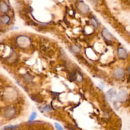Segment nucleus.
Listing matches in <instances>:
<instances>
[{
	"instance_id": "obj_1",
	"label": "nucleus",
	"mask_w": 130,
	"mask_h": 130,
	"mask_svg": "<svg viewBox=\"0 0 130 130\" xmlns=\"http://www.w3.org/2000/svg\"><path fill=\"white\" fill-rule=\"evenodd\" d=\"M4 96L7 100L13 101L17 96V93L13 88H8L5 91Z\"/></svg>"
},
{
	"instance_id": "obj_2",
	"label": "nucleus",
	"mask_w": 130,
	"mask_h": 130,
	"mask_svg": "<svg viewBox=\"0 0 130 130\" xmlns=\"http://www.w3.org/2000/svg\"><path fill=\"white\" fill-rule=\"evenodd\" d=\"M16 112V109L14 107L8 106L4 110V116L7 118H10L15 115Z\"/></svg>"
},
{
	"instance_id": "obj_3",
	"label": "nucleus",
	"mask_w": 130,
	"mask_h": 130,
	"mask_svg": "<svg viewBox=\"0 0 130 130\" xmlns=\"http://www.w3.org/2000/svg\"><path fill=\"white\" fill-rule=\"evenodd\" d=\"M17 43L19 46L22 48L27 47L29 44V40L25 36H20L17 39Z\"/></svg>"
},
{
	"instance_id": "obj_4",
	"label": "nucleus",
	"mask_w": 130,
	"mask_h": 130,
	"mask_svg": "<svg viewBox=\"0 0 130 130\" xmlns=\"http://www.w3.org/2000/svg\"><path fill=\"white\" fill-rule=\"evenodd\" d=\"M125 70L121 68H118L115 69L113 71V76L116 79H121L125 76Z\"/></svg>"
},
{
	"instance_id": "obj_5",
	"label": "nucleus",
	"mask_w": 130,
	"mask_h": 130,
	"mask_svg": "<svg viewBox=\"0 0 130 130\" xmlns=\"http://www.w3.org/2000/svg\"><path fill=\"white\" fill-rule=\"evenodd\" d=\"M128 93L125 90H120L116 95V99L119 102H124L127 99Z\"/></svg>"
},
{
	"instance_id": "obj_6",
	"label": "nucleus",
	"mask_w": 130,
	"mask_h": 130,
	"mask_svg": "<svg viewBox=\"0 0 130 130\" xmlns=\"http://www.w3.org/2000/svg\"><path fill=\"white\" fill-rule=\"evenodd\" d=\"M78 8L80 12L83 14H86V13H87L90 9L88 6L87 5L83 2H80L78 4Z\"/></svg>"
},
{
	"instance_id": "obj_7",
	"label": "nucleus",
	"mask_w": 130,
	"mask_h": 130,
	"mask_svg": "<svg viewBox=\"0 0 130 130\" xmlns=\"http://www.w3.org/2000/svg\"><path fill=\"white\" fill-rule=\"evenodd\" d=\"M117 54L119 59H125L127 57V53L126 50L122 47H120L118 49Z\"/></svg>"
},
{
	"instance_id": "obj_8",
	"label": "nucleus",
	"mask_w": 130,
	"mask_h": 130,
	"mask_svg": "<svg viewBox=\"0 0 130 130\" xmlns=\"http://www.w3.org/2000/svg\"><path fill=\"white\" fill-rule=\"evenodd\" d=\"M102 36L106 40L108 41H111L113 39L112 35L107 28L103 29L102 30Z\"/></svg>"
},
{
	"instance_id": "obj_9",
	"label": "nucleus",
	"mask_w": 130,
	"mask_h": 130,
	"mask_svg": "<svg viewBox=\"0 0 130 130\" xmlns=\"http://www.w3.org/2000/svg\"><path fill=\"white\" fill-rule=\"evenodd\" d=\"M107 94L109 101L111 102L113 98L116 95V91L114 89H110L107 91Z\"/></svg>"
},
{
	"instance_id": "obj_10",
	"label": "nucleus",
	"mask_w": 130,
	"mask_h": 130,
	"mask_svg": "<svg viewBox=\"0 0 130 130\" xmlns=\"http://www.w3.org/2000/svg\"><path fill=\"white\" fill-rule=\"evenodd\" d=\"M8 9V7L7 5L3 2H1V11L3 12H5L7 11Z\"/></svg>"
},
{
	"instance_id": "obj_11",
	"label": "nucleus",
	"mask_w": 130,
	"mask_h": 130,
	"mask_svg": "<svg viewBox=\"0 0 130 130\" xmlns=\"http://www.w3.org/2000/svg\"><path fill=\"white\" fill-rule=\"evenodd\" d=\"M18 127L17 125H6L4 126L3 129H10V130H13L16 129Z\"/></svg>"
},
{
	"instance_id": "obj_12",
	"label": "nucleus",
	"mask_w": 130,
	"mask_h": 130,
	"mask_svg": "<svg viewBox=\"0 0 130 130\" xmlns=\"http://www.w3.org/2000/svg\"><path fill=\"white\" fill-rule=\"evenodd\" d=\"M10 17L8 16H3L2 19H1V21L4 23V24H6L7 23H8L9 21H10Z\"/></svg>"
},
{
	"instance_id": "obj_13",
	"label": "nucleus",
	"mask_w": 130,
	"mask_h": 130,
	"mask_svg": "<svg viewBox=\"0 0 130 130\" xmlns=\"http://www.w3.org/2000/svg\"><path fill=\"white\" fill-rule=\"evenodd\" d=\"M71 50L75 53H78L80 52V48L78 46H76V45H74L71 47Z\"/></svg>"
},
{
	"instance_id": "obj_14",
	"label": "nucleus",
	"mask_w": 130,
	"mask_h": 130,
	"mask_svg": "<svg viewBox=\"0 0 130 130\" xmlns=\"http://www.w3.org/2000/svg\"><path fill=\"white\" fill-rule=\"evenodd\" d=\"M36 116H37V113H36V112H32V113L31 114V115H30V116H29L28 121H33V120L36 118Z\"/></svg>"
},
{
	"instance_id": "obj_15",
	"label": "nucleus",
	"mask_w": 130,
	"mask_h": 130,
	"mask_svg": "<svg viewBox=\"0 0 130 130\" xmlns=\"http://www.w3.org/2000/svg\"><path fill=\"white\" fill-rule=\"evenodd\" d=\"M54 125H55V128H56L57 130H63L62 127L58 123L55 122L54 123Z\"/></svg>"
},
{
	"instance_id": "obj_16",
	"label": "nucleus",
	"mask_w": 130,
	"mask_h": 130,
	"mask_svg": "<svg viewBox=\"0 0 130 130\" xmlns=\"http://www.w3.org/2000/svg\"><path fill=\"white\" fill-rule=\"evenodd\" d=\"M91 22L92 23V25L94 26V27L96 28L98 26V23H97V21H96V20L94 18H92L91 19Z\"/></svg>"
},
{
	"instance_id": "obj_17",
	"label": "nucleus",
	"mask_w": 130,
	"mask_h": 130,
	"mask_svg": "<svg viewBox=\"0 0 130 130\" xmlns=\"http://www.w3.org/2000/svg\"><path fill=\"white\" fill-rule=\"evenodd\" d=\"M42 109L44 111H47V112H48V111H50L51 110V108L48 105H47L45 107H43L42 108Z\"/></svg>"
},
{
	"instance_id": "obj_18",
	"label": "nucleus",
	"mask_w": 130,
	"mask_h": 130,
	"mask_svg": "<svg viewBox=\"0 0 130 130\" xmlns=\"http://www.w3.org/2000/svg\"><path fill=\"white\" fill-rule=\"evenodd\" d=\"M99 87H100V88H101V89H103V87H104V85H103V84L101 83H100V84H99Z\"/></svg>"
},
{
	"instance_id": "obj_19",
	"label": "nucleus",
	"mask_w": 130,
	"mask_h": 130,
	"mask_svg": "<svg viewBox=\"0 0 130 130\" xmlns=\"http://www.w3.org/2000/svg\"><path fill=\"white\" fill-rule=\"evenodd\" d=\"M128 73H129V74L130 75V66H129V67L128 68Z\"/></svg>"
}]
</instances>
